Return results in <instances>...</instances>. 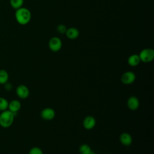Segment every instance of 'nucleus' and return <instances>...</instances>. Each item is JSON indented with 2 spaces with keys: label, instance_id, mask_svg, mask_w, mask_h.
<instances>
[{
  "label": "nucleus",
  "instance_id": "nucleus-14",
  "mask_svg": "<svg viewBox=\"0 0 154 154\" xmlns=\"http://www.w3.org/2000/svg\"><path fill=\"white\" fill-rule=\"evenodd\" d=\"M9 75L8 72L4 69L0 70V84H4L8 82Z\"/></svg>",
  "mask_w": 154,
  "mask_h": 154
},
{
  "label": "nucleus",
  "instance_id": "nucleus-10",
  "mask_svg": "<svg viewBox=\"0 0 154 154\" xmlns=\"http://www.w3.org/2000/svg\"><path fill=\"white\" fill-rule=\"evenodd\" d=\"M66 37L70 40H75L78 38L79 35V30L75 27H70L67 29L65 33Z\"/></svg>",
  "mask_w": 154,
  "mask_h": 154
},
{
  "label": "nucleus",
  "instance_id": "nucleus-11",
  "mask_svg": "<svg viewBox=\"0 0 154 154\" xmlns=\"http://www.w3.org/2000/svg\"><path fill=\"white\" fill-rule=\"evenodd\" d=\"M120 143L126 146H128L132 144V138L128 132H123L120 135Z\"/></svg>",
  "mask_w": 154,
  "mask_h": 154
},
{
  "label": "nucleus",
  "instance_id": "nucleus-7",
  "mask_svg": "<svg viewBox=\"0 0 154 154\" xmlns=\"http://www.w3.org/2000/svg\"><path fill=\"white\" fill-rule=\"evenodd\" d=\"M55 111L51 108H45L40 112L42 119L45 120H51L55 117Z\"/></svg>",
  "mask_w": 154,
  "mask_h": 154
},
{
  "label": "nucleus",
  "instance_id": "nucleus-3",
  "mask_svg": "<svg viewBox=\"0 0 154 154\" xmlns=\"http://www.w3.org/2000/svg\"><path fill=\"white\" fill-rule=\"evenodd\" d=\"M140 61L143 63H150L154 59V51L152 48H144L138 54Z\"/></svg>",
  "mask_w": 154,
  "mask_h": 154
},
{
  "label": "nucleus",
  "instance_id": "nucleus-1",
  "mask_svg": "<svg viewBox=\"0 0 154 154\" xmlns=\"http://www.w3.org/2000/svg\"><path fill=\"white\" fill-rule=\"evenodd\" d=\"M14 16L17 22L21 25L28 24L31 19V11L28 8L23 7L16 10Z\"/></svg>",
  "mask_w": 154,
  "mask_h": 154
},
{
  "label": "nucleus",
  "instance_id": "nucleus-6",
  "mask_svg": "<svg viewBox=\"0 0 154 154\" xmlns=\"http://www.w3.org/2000/svg\"><path fill=\"white\" fill-rule=\"evenodd\" d=\"M16 93L17 96L20 99H26L29 95V90L28 88L23 84L19 85L16 89Z\"/></svg>",
  "mask_w": 154,
  "mask_h": 154
},
{
  "label": "nucleus",
  "instance_id": "nucleus-15",
  "mask_svg": "<svg viewBox=\"0 0 154 154\" xmlns=\"http://www.w3.org/2000/svg\"><path fill=\"white\" fill-rule=\"evenodd\" d=\"M24 0H10V4L11 7L14 10L19 9L22 7Z\"/></svg>",
  "mask_w": 154,
  "mask_h": 154
},
{
  "label": "nucleus",
  "instance_id": "nucleus-12",
  "mask_svg": "<svg viewBox=\"0 0 154 154\" xmlns=\"http://www.w3.org/2000/svg\"><path fill=\"white\" fill-rule=\"evenodd\" d=\"M21 108V103L18 100H13L8 103V109L12 112L16 114Z\"/></svg>",
  "mask_w": 154,
  "mask_h": 154
},
{
  "label": "nucleus",
  "instance_id": "nucleus-8",
  "mask_svg": "<svg viewBox=\"0 0 154 154\" xmlns=\"http://www.w3.org/2000/svg\"><path fill=\"white\" fill-rule=\"evenodd\" d=\"M82 124L84 128L85 129L90 130L93 129L95 126L96 124V120L93 116H88L84 118Z\"/></svg>",
  "mask_w": 154,
  "mask_h": 154
},
{
  "label": "nucleus",
  "instance_id": "nucleus-2",
  "mask_svg": "<svg viewBox=\"0 0 154 154\" xmlns=\"http://www.w3.org/2000/svg\"><path fill=\"white\" fill-rule=\"evenodd\" d=\"M14 114L8 109L2 111L0 114V125L2 128H9L13 123Z\"/></svg>",
  "mask_w": 154,
  "mask_h": 154
},
{
  "label": "nucleus",
  "instance_id": "nucleus-19",
  "mask_svg": "<svg viewBox=\"0 0 154 154\" xmlns=\"http://www.w3.org/2000/svg\"><path fill=\"white\" fill-rule=\"evenodd\" d=\"M29 154H43V153L42 149L38 147H33L30 149Z\"/></svg>",
  "mask_w": 154,
  "mask_h": 154
},
{
  "label": "nucleus",
  "instance_id": "nucleus-18",
  "mask_svg": "<svg viewBox=\"0 0 154 154\" xmlns=\"http://www.w3.org/2000/svg\"><path fill=\"white\" fill-rule=\"evenodd\" d=\"M67 28L66 26L64 24H59L57 26V31L61 34H65L67 31Z\"/></svg>",
  "mask_w": 154,
  "mask_h": 154
},
{
  "label": "nucleus",
  "instance_id": "nucleus-17",
  "mask_svg": "<svg viewBox=\"0 0 154 154\" xmlns=\"http://www.w3.org/2000/svg\"><path fill=\"white\" fill-rule=\"evenodd\" d=\"M8 100L2 97H0V111H3L8 109Z\"/></svg>",
  "mask_w": 154,
  "mask_h": 154
},
{
  "label": "nucleus",
  "instance_id": "nucleus-20",
  "mask_svg": "<svg viewBox=\"0 0 154 154\" xmlns=\"http://www.w3.org/2000/svg\"><path fill=\"white\" fill-rule=\"evenodd\" d=\"M4 85V88L7 91H10L12 89V88H13V86H12V85H11V84L10 82H7Z\"/></svg>",
  "mask_w": 154,
  "mask_h": 154
},
{
  "label": "nucleus",
  "instance_id": "nucleus-13",
  "mask_svg": "<svg viewBox=\"0 0 154 154\" xmlns=\"http://www.w3.org/2000/svg\"><path fill=\"white\" fill-rule=\"evenodd\" d=\"M140 62V58L138 54H132L130 55L128 58V64L132 67L138 66Z\"/></svg>",
  "mask_w": 154,
  "mask_h": 154
},
{
  "label": "nucleus",
  "instance_id": "nucleus-9",
  "mask_svg": "<svg viewBox=\"0 0 154 154\" xmlns=\"http://www.w3.org/2000/svg\"><path fill=\"white\" fill-rule=\"evenodd\" d=\"M127 105L129 109L134 111L138 108L140 102L138 99L135 96H131L127 100Z\"/></svg>",
  "mask_w": 154,
  "mask_h": 154
},
{
  "label": "nucleus",
  "instance_id": "nucleus-16",
  "mask_svg": "<svg viewBox=\"0 0 154 154\" xmlns=\"http://www.w3.org/2000/svg\"><path fill=\"white\" fill-rule=\"evenodd\" d=\"M79 150L81 154H90L92 151L90 146L87 144H83L81 145Z\"/></svg>",
  "mask_w": 154,
  "mask_h": 154
},
{
  "label": "nucleus",
  "instance_id": "nucleus-4",
  "mask_svg": "<svg viewBox=\"0 0 154 154\" xmlns=\"http://www.w3.org/2000/svg\"><path fill=\"white\" fill-rule=\"evenodd\" d=\"M62 45L63 43L61 40L56 36L51 37L48 43V46L50 50L54 52L59 51L62 48Z\"/></svg>",
  "mask_w": 154,
  "mask_h": 154
},
{
  "label": "nucleus",
  "instance_id": "nucleus-5",
  "mask_svg": "<svg viewBox=\"0 0 154 154\" xmlns=\"http://www.w3.org/2000/svg\"><path fill=\"white\" fill-rule=\"evenodd\" d=\"M136 79L135 74L131 71H127L123 73L121 76V81L126 85L131 84Z\"/></svg>",
  "mask_w": 154,
  "mask_h": 154
}]
</instances>
